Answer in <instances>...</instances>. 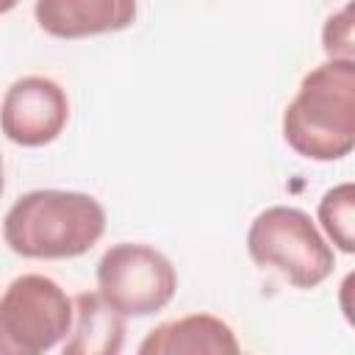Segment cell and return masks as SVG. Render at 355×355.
I'll use <instances>...</instances> for the list:
<instances>
[{"label": "cell", "mask_w": 355, "mask_h": 355, "mask_svg": "<svg viewBox=\"0 0 355 355\" xmlns=\"http://www.w3.org/2000/svg\"><path fill=\"white\" fill-rule=\"evenodd\" d=\"M324 53L330 58H352V6H344L338 14L327 17L324 31H322Z\"/></svg>", "instance_id": "8fae6325"}, {"label": "cell", "mask_w": 355, "mask_h": 355, "mask_svg": "<svg viewBox=\"0 0 355 355\" xmlns=\"http://www.w3.org/2000/svg\"><path fill=\"white\" fill-rule=\"evenodd\" d=\"M69 100L64 89L44 75H25L6 89L0 103V130L22 147H44L64 130Z\"/></svg>", "instance_id": "8992f818"}, {"label": "cell", "mask_w": 355, "mask_h": 355, "mask_svg": "<svg viewBox=\"0 0 355 355\" xmlns=\"http://www.w3.org/2000/svg\"><path fill=\"white\" fill-rule=\"evenodd\" d=\"M72 327L69 341H64L67 355H116L125 341V316L111 308L97 291H83L72 300Z\"/></svg>", "instance_id": "9c48e42d"}, {"label": "cell", "mask_w": 355, "mask_h": 355, "mask_svg": "<svg viewBox=\"0 0 355 355\" xmlns=\"http://www.w3.org/2000/svg\"><path fill=\"white\" fill-rule=\"evenodd\" d=\"M247 252L258 266L277 269L294 288H316L336 266L333 250L311 216L291 205H272L252 219Z\"/></svg>", "instance_id": "3957f363"}, {"label": "cell", "mask_w": 355, "mask_h": 355, "mask_svg": "<svg viewBox=\"0 0 355 355\" xmlns=\"http://www.w3.org/2000/svg\"><path fill=\"white\" fill-rule=\"evenodd\" d=\"M75 305L44 275H19L0 294V355H39L67 338Z\"/></svg>", "instance_id": "277c9868"}, {"label": "cell", "mask_w": 355, "mask_h": 355, "mask_svg": "<svg viewBox=\"0 0 355 355\" xmlns=\"http://www.w3.org/2000/svg\"><path fill=\"white\" fill-rule=\"evenodd\" d=\"M105 233L103 205L83 191L39 189L22 194L3 219L11 252L36 261L78 258Z\"/></svg>", "instance_id": "7a4b0ae2"}, {"label": "cell", "mask_w": 355, "mask_h": 355, "mask_svg": "<svg viewBox=\"0 0 355 355\" xmlns=\"http://www.w3.org/2000/svg\"><path fill=\"white\" fill-rule=\"evenodd\" d=\"M175 288L172 261L147 244H114L97 263V294L122 316H150L166 308Z\"/></svg>", "instance_id": "5b68a950"}, {"label": "cell", "mask_w": 355, "mask_h": 355, "mask_svg": "<svg viewBox=\"0 0 355 355\" xmlns=\"http://www.w3.org/2000/svg\"><path fill=\"white\" fill-rule=\"evenodd\" d=\"M19 0H0V14H8Z\"/></svg>", "instance_id": "7c38bea8"}, {"label": "cell", "mask_w": 355, "mask_h": 355, "mask_svg": "<svg viewBox=\"0 0 355 355\" xmlns=\"http://www.w3.org/2000/svg\"><path fill=\"white\" fill-rule=\"evenodd\" d=\"M0 194H3V158H0Z\"/></svg>", "instance_id": "4fadbf2b"}, {"label": "cell", "mask_w": 355, "mask_h": 355, "mask_svg": "<svg viewBox=\"0 0 355 355\" xmlns=\"http://www.w3.org/2000/svg\"><path fill=\"white\" fill-rule=\"evenodd\" d=\"M286 144L308 161H338L355 147V61L313 67L283 111Z\"/></svg>", "instance_id": "6da1fadb"}, {"label": "cell", "mask_w": 355, "mask_h": 355, "mask_svg": "<svg viewBox=\"0 0 355 355\" xmlns=\"http://www.w3.org/2000/svg\"><path fill=\"white\" fill-rule=\"evenodd\" d=\"M141 355H236L241 344L227 322L211 313H189L155 324L139 344Z\"/></svg>", "instance_id": "ba28073f"}, {"label": "cell", "mask_w": 355, "mask_h": 355, "mask_svg": "<svg viewBox=\"0 0 355 355\" xmlns=\"http://www.w3.org/2000/svg\"><path fill=\"white\" fill-rule=\"evenodd\" d=\"M319 222L341 252L355 250V186L352 183H341L324 191L319 202Z\"/></svg>", "instance_id": "30bf717a"}, {"label": "cell", "mask_w": 355, "mask_h": 355, "mask_svg": "<svg viewBox=\"0 0 355 355\" xmlns=\"http://www.w3.org/2000/svg\"><path fill=\"white\" fill-rule=\"evenodd\" d=\"M136 0H36L33 17L39 28L55 39H86L116 33L133 25Z\"/></svg>", "instance_id": "52a82bcc"}]
</instances>
